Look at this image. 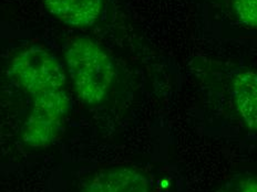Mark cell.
I'll return each instance as SVG.
<instances>
[{"instance_id":"cell-3","label":"cell","mask_w":257,"mask_h":192,"mask_svg":"<svg viewBox=\"0 0 257 192\" xmlns=\"http://www.w3.org/2000/svg\"><path fill=\"white\" fill-rule=\"evenodd\" d=\"M8 74L16 86L30 96L64 88L67 71L53 52L44 44H29L14 53Z\"/></svg>"},{"instance_id":"cell-5","label":"cell","mask_w":257,"mask_h":192,"mask_svg":"<svg viewBox=\"0 0 257 192\" xmlns=\"http://www.w3.org/2000/svg\"><path fill=\"white\" fill-rule=\"evenodd\" d=\"M224 85L229 113L244 130L257 134V68H233Z\"/></svg>"},{"instance_id":"cell-2","label":"cell","mask_w":257,"mask_h":192,"mask_svg":"<svg viewBox=\"0 0 257 192\" xmlns=\"http://www.w3.org/2000/svg\"><path fill=\"white\" fill-rule=\"evenodd\" d=\"M206 36L257 48V0H196Z\"/></svg>"},{"instance_id":"cell-6","label":"cell","mask_w":257,"mask_h":192,"mask_svg":"<svg viewBox=\"0 0 257 192\" xmlns=\"http://www.w3.org/2000/svg\"><path fill=\"white\" fill-rule=\"evenodd\" d=\"M76 192H153V186L142 169L130 164H111L84 176Z\"/></svg>"},{"instance_id":"cell-7","label":"cell","mask_w":257,"mask_h":192,"mask_svg":"<svg viewBox=\"0 0 257 192\" xmlns=\"http://www.w3.org/2000/svg\"><path fill=\"white\" fill-rule=\"evenodd\" d=\"M51 17L66 26L90 29L102 19L105 0H42Z\"/></svg>"},{"instance_id":"cell-4","label":"cell","mask_w":257,"mask_h":192,"mask_svg":"<svg viewBox=\"0 0 257 192\" xmlns=\"http://www.w3.org/2000/svg\"><path fill=\"white\" fill-rule=\"evenodd\" d=\"M70 110L64 88L51 90L32 98L31 108L21 125L20 142L29 148H47L61 136Z\"/></svg>"},{"instance_id":"cell-1","label":"cell","mask_w":257,"mask_h":192,"mask_svg":"<svg viewBox=\"0 0 257 192\" xmlns=\"http://www.w3.org/2000/svg\"><path fill=\"white\" fill-rule=\"evenodd\" d=\"M63 58L74 92L83 104L98 106L110 98L117 70L102 44L88 36H71L63 44Z\"/></svg>"},{"instance_id":"cell-8","label":"cell","mask_w":257,"mask_h":192,"mask_svg":"<svg viewBox=\"0 0 257 192\" xmlns=\"http://www.w3.org/2000/svg\"><path fill=\"white\" fill-rule=\"evenodd\" d=\"M226 192H257V176H240L227 186Z\"/></svg>"}]
</instances>
